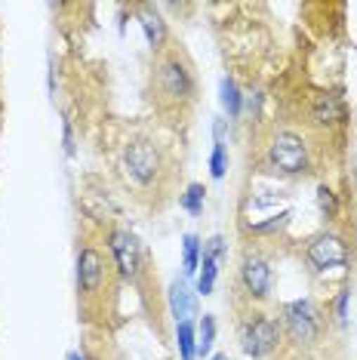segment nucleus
Returning <instances> with one entry per match:
<instances>
[{"mask_svg":"<svg viewBox=\"0 0 357 360\" xmlns=\"http://www.w3.org/2000/svg\"><path fill=\"white\" fill-rule=\"evenodd\" d=\"M151 93L160 111L185 114L197 102V77H194L191 62L178 50H164L154 59Z\"/></svg>","mask_w":357,"mask_h":360,"instance_id":"nucleus-1","label":"nucleus"},{"mask_svg":"<svg viewBox=\"0 0 357 360\" xmlns=\"http://www.w3.org/2000/svg\"><path fill=\"white\" fill-rule=\"evenodd\" d=\"M120 169L136 188H154L167 169V154L157 139L151 136H133L120 148Z\"/></svg>","mask_w":357,"mask_h":360,"instance_id":"nucleus-2","label":"nucleus"},{"mask_svg":"<svg viewBox=\"0 0 357 360\" xmlns=\"http://www.w3.org/2000/svg\"><path fill=\"white\" fill-rule=\"evenodd\" d=\"M265 163L278 176H290V179L305 176L311 169V145L296 129H278L271 136V142H268Z\"/></svg>","mask_w":357,"mask_h":360,"instance_id":"nucleus-3","label":"nucleus"},{"mask_svg":"<svg viewBox=\"0 0 357 360\" xmlns=\"http://www.w3.org/2000/svg\"><path fill=\"white\" fill-rule=\"evenodd\" d=\"M111 274H115L111 256H105L96 243H84L77 252V296L84 308L102 305L105 290L111 286Z\"/></svg>","mask_w":357,"mask_h":360,"instance_id":"nucleus-4","label":"nucleus"},{"mask_svg":"<svg viewBox=\"0 0 357 360\" xmlns=\"http://www.w3.org/2000/svg\"><path fill=\"white\" fill-rule=\"evenodd\" d=\"M320 326H323V317H320L318 302L311 296L283 302L280 305V330L287 333V339L293 342V345H299V348L314 345L320 335Z\"/></svg>","mask_w":357,"mask_h":360,"instance_id":"nucleus-5","label":"nucleus"},{"mask_svg":"<svg viewBox=\"0 0 357 360\" xmlns=\"http://www.w3.org/2000/svg\"><path fill=\"white\" fill-rule=\"evenodd\" d=\"M108 256L117 277L142 286V277L148 274V256H145L139 237L129 228H111L108 231Z\"/></svg>","mask_w":357,"mask_h":360,"instance_id":"nucleus-6","label":"nucleus"},{"mask_svg":"<svg viewBox=\"0 0 357 360\" xmlns=\"http://www.w3.org/2000/svg\"><path fill=\"white\" fill-rule=\"evenodd\" d=\"M280 335H283V330H280L278 317L265 314V311H253V314H247V321L240 323V348L247 357L265 360L278 351Z\"/></svg>","mask_w":357,"mask_h":360,"instance_id":"nucleus-7","label":"nucleus"},{"mask_svg":"<svg viewBox=\"0 0 357 360\" xmlns=\"http://www.w3.org/2000/svg\"><path fill=\"white\" fill-rule=\"evenodd\" d=\"M238 283L249 302H268L274 290V268L262 250L247 247L238 262Z\"/></svg>","mask_w":357,"mask_h":360,"instance_id":"nucleus-8","label":"nucleus"},{"mask_svg":"<svg viewBox=\"0 0 357 360\" xmlns=\"http://www.w3.org/2000/svg\"><path fill=\"white\" fill-rule=\"evenodd\" d=\"M302 256L308 265H311V271L327 274V271H342V268H348L351 252H348V243L336 231H318L305 240Z\"/></svg>","mask_w":357,"mask_h":360,"instance_id":"nucleus-9","label":"nucleus"},{"mask_svg":"<svg viewBox=\"0 0 357 360\" xmlns=\"http://www.w3.org/2000/svg\"><path fill=\"white\" fill-rule=\"evenodd\" d=\"M308 120H311L314 129H323V133H336V129H345L348 124V105L345 96L339 89H327V93H318L308 105Z\"/></svg>","mask_w":357,"mask_h":360,"instance_id":"nucleus-10","label":"nucleus"},{"mask_svg":"<svg viewBox=\"0 0 357 360\" xmlns=\"http://www.w3.org/2000/svg\"><path fill=\"white\" fill-rule=\"evenodd\" d=\"M225 252V237L222 234H213L209 240H204V252H200V268H197V286H194V292L197 296H209L216 286V277H219V265H222Z\"/></svg>","mask_w":357,"mask_h":360,"instance_id":"nucleus-11","label":"nucleus"},{"mask_svg":"<svg viewBox=\"0 0 357 360\" xmlns=\"http://www.w3.org/2000/svg\"><path fill=\"white\" fill-rule=\"evenodd\" d=\"M136 19H139V25L145 31V40H148L151 53L160 56L167 50V44H169V31H167L164 15L154 10L151 4H139V6H136Z\"/></svg>","mask_w":357,"mask_h":360,"instance_id":"nucleus-12","label":"nucleus"},{"mask_svg":"<svg viewBox=\"0 0 357 360\" xmlns=\"http://www.w3.org/2000/svg\"><path fill=\"white\" fill-rule=\"evenodd\" d=\"M167 302H169V311H173L176 323L191 321V317L197 314V292L191 290L185 277L173 281V286H169V292H167Z\"/></svg>","mask_w":357,"mask_h":360,"instance_id":"nucleus-13","label":"nucleus"},{"mask_svg":"<svg viewBox=\"0 0 357 360\" xmlns=\"http://www.w3.org/2000/svg\"><path fill=\"white\" fill-rule=\"evenodd\" d=\"M200 252H204V240H200L197 234H185L182 237V274H185V281L197 274Z\"/></svg>","mask_w":357,"mask_h":360,"instance_id":"nucleus-14","label":"nucleus"},{"mask_svg":"<svg viewBox=\"0 0 357 360\" xmlns=\"http://www.w3.org/2000/svg\"><path fill=\"white\" fill-rule=\"evenodd\" d=\"M176 345L182 360H197V330H194L191 321L176 323Z\"/></svg>","mask_w":357,"mask_h":360,"instance_id":"nucleus-15","label":"nucleus"},{"mask_svg":"<svg viewBox=\"0 0 357 360\" xmlns=\"http://www.w3.org/2000/svg\"><path fill=\"white\" fill-rule=\"evenodd\" d=\"M204 203H207V188L200 182H191L185 188L182 198H178V207L188 212V216H204Z\"/></svg>","mask_w":357,"mask_h":360,"instance_id":"nucleus-16","label":"nucleus"},{"mask_svg":"<svg viewBox=\"0 0 357 360\" xmlns=\"http://www.w3.org/2000/svg\"><path fill=\"white\" fill-rule=\"evenodd\" d=\"M222 108L231 120H238L240 111H243V93H240V86L234 84V77L222 80Z\"/></svg>","mask_w":357,"mask_h":360,"instance_id":"nucleus-17","label":"nucleus"},{"mask_svg":"<svg viewBox=\"0 0 357 360\" xmlns=\"http://www.w3.org/2000/svg\"><path fill=\"white\" fill-rule=\"evenodd\" d=\"M213 342H216V317L213 314H204V321H200V326H197V357H207L209 360Z\"/></svg>","mask_w":357,"mask_h":360,"instance_id":"nucleus-18","label":"nucleus"},{"mask_svg":"<svg viewBox=\"0 0 357 360\" xmlns=\"http://www.w3.org/2000/svg\"><path fill=\"white\" fill-rule=\"evenodd\" d=\"M228 173V145L225 139H213V154H209V176L213 179H225Z\"/></svg>","mask_w":357,"mask_h":360,"instance_id":"nucleus-19","label":"nucleus"},{"mask_svg":"<svg viewBox=\"0 0 357 360\" xmlns=\"http://www.w3.org/2000/svg\"><path fill=\"white\" fill-rule=\"evenodd\" d=\"M318 207H320V212H323V219H327V222H336L339 198H336V191H332L330 185H318Z\"/></svg>","mask_w":357,"mask_h":360,"instance_id":"nucleus-20","label":"nucleus"},{"mask_svg":"<svg viewBox=\"0 0 357 360\" xmlns=\"http://www.w3.org/2000/svg\"><path fill=\"white\" fill-rule=\"evenodd\" d=\"M348 299H351V290H339V296H336V323L339 326H345L348 323Z\"/></svg>","mask_w":357,"mask_h":360,"instance_id":"nucleus-21","label":"nucleus"},{"mask_svg":"<svg viewBox=\"0 0 357 360\" xmlns=\"http://www.w3.org/2000/svg\"><path fill=\"white\" fill-rule=\"evenodd\" d=\"M287 216H290V210H283L280 216H271L268 222H259V225L249 228V231H253V234H271V231H278V228L283 225V219H287Z\"/></svg>","mask_w":357,"mask_h":360,"instance_id":"nucleus-22","label":"nucleus"},{"mask_svg":"<svg viewBox=\"0 0 357 360\" xmlns=\"http://www.w3.org/2000/svg\"><path fill=\"white\" fill-rule=\"evenodd\" d=\"M62 148H65V158H74V129H71V120H65L62 127Z\"/></svg>","mask_w":357,"mask_h":360,"instance_id":"nucleus-23","label":"nucleus"},{"mask_svg":"<svg viewBox=\"0 0 357 360\" xmlns=\"http://www.w3.org/2000/svg\"><path fill=\"white\" fill-rule=\"evenodd\" d=\"M68 360H86V357L80 354V351H71V354H68Z\"/></svg>","mask_w":357,"mask_h":360,"instance_id":"nucleus-24","label":"nucleus"},{"mask_svg":"<svg viewBox=\"0 0 357 360\" xmlns=\"http://www.w3.org/2000/svg\"><path fill=\"white\" fill-rule=\"evenodd\" d=\"M209 360H228V354H209Z\"/></svg>","mask_w":357,"mask_h":360,"instance_id":"nucleus-25","label":"nucleus"}]
</instances>
